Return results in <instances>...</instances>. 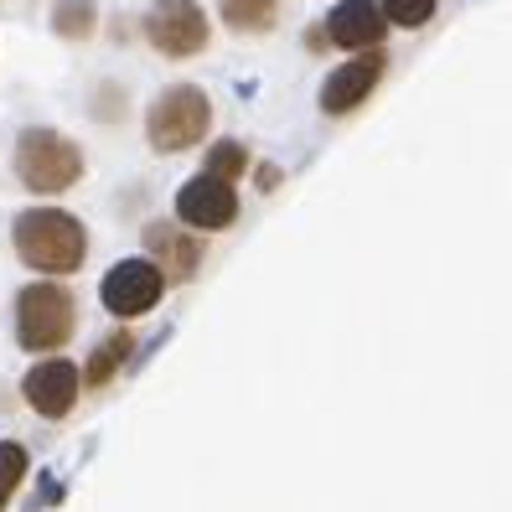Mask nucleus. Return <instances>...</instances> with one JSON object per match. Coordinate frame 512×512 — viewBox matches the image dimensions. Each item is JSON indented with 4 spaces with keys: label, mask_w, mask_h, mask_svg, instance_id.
<instances>
[{
    "label": "nucleus",
    "mask_w": 512,
    "mask_h": 512,
    "mask_svg": "<svg viewBox=\"0 0 512 512\" xmlns=\"http://www.w3.org/2000/svg\"><path fill=\"white\" fill-rule=\"evenodd\" d=\"M11 249L37 275H78L88 259V228L63 207H26L11 223Z\"/></svg>",
    "instance_id": "nucleus-1"
},
{
    "label": "nucleus",
    "mask_w": 512,
    "mask_h": 512,
    "mask_svg": "<svg viewBox=\"0 0 512 512\" xmlns=\"http://www.w3.org/2000/svg\"><path fill=\"white\" fill-rule=\"evenodd\" d=\"M207 130H213V99L197 83H171L145 109V140L156 156H182V150L202 145Z\"/></svg>",
    "instance_id": "nucleus-2"
},
{
    "label": "nucleus",
    "mask_w": 512,
    "mask_h": 512,
    "mask_svg": "<svg viewBox=\"0 0 512 512\" xmlns=\"http://www.w3.org/2000/svg\"><path fill=\"white\" fill-rule=\"evenodd\" d=\"M11 166H16V182L32 197H57L83 182V150L57 130H21Z\"/></svg>",
    "instance_id": "nucleus-3"
},
{
    "label": "nucleus",
    "mask_w": 512,
    "mask_h": 512,
    "mask_svg": "<svg viewBox=\"0 0 512 512\" xmlns=\"http://www.w3.org/2000/svg\"><path fill=\"white\" fill-rule=\"evenodd\" d=\"M78 331V300L68 285L37 280L16 295V342L26 352H57Z\"/></svg>",
    "instance_id": "nucleus-4"
},
{
    "label": "nucleus",
    "mask_w": 512,
    "mask_h": 512,
    "mask_svg": "<svg viewBox=\"0 0 512 512\" xmlns=\"http://www.w3.org/2000/svg\"><path fill=\"white\" fill-rule=\"evenodd\" d=\"M145 42L156 47L171 63H187V57H202L207 42H213V21L197 0H156L145 11Z\"/></svg>",
    "instance_id": "nucleus-5"
},
{
    "label": "nucleus",
    "mask_w": 512,
    "mask_h": 512,
    "mask_svg": "<svg viewBox=\"0 0 512 512\" xmlns=\"http://www.w3.org/2000/svg\"><path fill=\"white\" fill-rule=\"evenodd\" d=\"M166 285H171V280H166L150 259H119L109 275H104V285H99V300H104L109 316L135 321V316H145V311L161 306Z\"/></svg>",
    "instance_id": "nucleus-6"
},
{
    "label": "nucleus",
    "mask_w": 512,
    "mask_h": 512,
    "mask_svg": "<svg viewBox=\"0 0 512 512\" xmlns=\"http://www.w3.org/2000/svg\"><path fill=\"white\" fill-rule=\"evenodd\" d=\"M176 223L202 233V238L233 228L238 223V192H233V182H223V176H213V171L192 176V182L176 192Z\"/></svg>",
    "instance_id": "nucleus-7"
},
{
    "label": "nucleus",
    "mask_w": 512,
    "mask_h": 512,
    "mask_svg": "<svg viewBox=\"0 0 512 512\" xmlns=\"http://www.w3.org/2000/svg\"><path fill=\"white\" fill-rule=\"evenodd\" d=\"M78 394H83V373H78V363H68V357H47V363H37L32 373L21 378V399L32 404L42 419L73 414Z\"/></svg>",
    "instance_id": "nucleus-8"
},
{
    "label": "nucleus",
    "mask_w": 512,
    "mask_h": 512,
    "mask_svg": "<svg viewBox=\"0 0 512 512\" xmlns=\"http://www.w3.org/2000/svg\"><path fill=\"white\" fill-rule=\"evenodd\" d=\"M378 78H383V52H378V47L357 52L352 63H342L337 73L321 83V114L342 119V114H352V109H363V104L373 99Z\"/></svg>",
    "instance_id": "nucleus-9"
},
{
    "label": "nucleus",
    "mask_w": 512,
    "mask_h": 512,
    "mask_svg": "<svg viewBox=\"0 0 512 512\" xmlns=\"http://www.w3.org/2000/svg\"><path fill=\"white\" fill-rule=\"evenodd\" d=\"M388 32V21L378 11V0H342L321 26V47H342V52H368Z\"/></svg>",
    "instance_id": "nucleus-10"
},
{
    "label": "nucleus",
    "mask_w": 512,
    "mask_h": 512,
    "mask_svg": "<svg viewBox=\"0 0 512 512\" xmlns=\"http://www.w3.org/2000/svg\"><path fill=\"white\" fill-rule=\"evenodd\" d=\"M145 249H150V264H156L166 280H197L202 254H207L202 233L176 228V223H150L145 228Z\"/></svg>",
    "instance_id": "nucleus-11"
},
{
    "label": "nucleus",
    "mask_w": 512,
    "mask_h": 512,
    "mask_svg": "<svg viewBox=\"0 0 512 512\" xmlns=\"http://www.w3.org/2000/svg\"><path fill=\"white\" fill-rule=\"evenodd\" d=\"M130 352H135V331H125V326L109 331V337H104L94 352H88V363L78 368V373H83V383H88V388H104V383H114V373L130 363Z\"/></svg>",
    "instance_id": "nucleus-12"
},
{
    "label": "nucleus",
    "mask_w": 512,
    "mask_h": 512,
    "mask_svg": "<svg viewBox=\"0 0 512 512\" xmlns=\"http://www.w3.org/2000/svg\"><path fill=\"white\" fill-rule=\"evenodd\" d=\"M218 11L233 37H264L280 26V0H218Z\"/></svg>",
    "instance_id": "nucleus-13"
},
{
    "label": "nucleus",
    "mask_w": 512,
    "mask_h": 512,
    "mask_svg": "<svg viewBox=\"0 0 512 512\" xmlns=\"http://www.w3.org/2000/svg\"><path fill=\"white\" fill-rule=\"evenodd\" d=\"M94 26H99L94 0H57V6H52V32L63 42H88V37H94Z\"/></svg>",
    "instance_id": "nucleus-14"
},
{
    "label": "nucleus",
    "mask_w": 512,
    "mask_h": 512,
    "mask_svg": "<svg viewBox=\"0 0 512 512\" xmlns=\"http://www.w3.org/2000/svg\"><path fill=\"white\" fill-rule=\"evenodd\" d=\"M378 11L388 26H404V32H419V26H430L440 0H378Z\"/></svg>",
    "instance_id": "nucleus-15"
},
{
    "label": "nucleus",
    "mask_w": 512,
    "mask_h": 512,
    "mask_svg": "<svg viewBox=\"0 0 512 512\" xmlns=\"http://www.w3.org/2000/svg\"><path fill=\"white\" fill-rule=\"evenodd\" d=\"M26 466H32V456H26V445H16V440H0V512L11 507L16 487L26 481Z\"/></svg>",
    "instance_id": "nucleus-16"
},
{
    "label": "nucleus",
    "mask_w": 512,
    "mask_h": 512,
    "mask_svg": "<svg viewBox=\"0 0 512 512\" xmlns=\"http://www.w3.org/2000/svg\"><path fill=\"white\" fill-rule=\"evenodd\" d=\"M207 171L223 176V182L249 176V145H244V140H218L213 150H207Z\"/></svg>",
    "instance_id": "nucleus-17"
}]
</instances>
